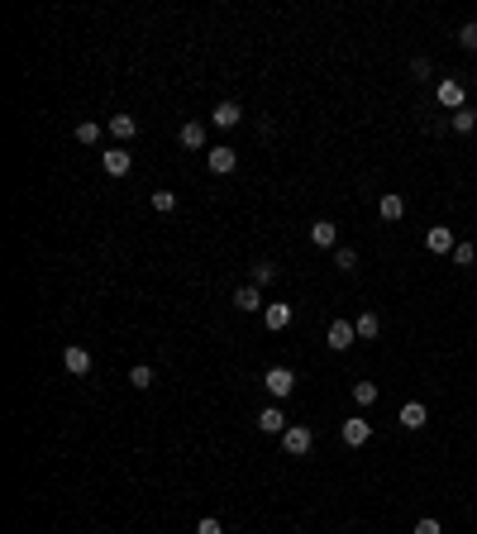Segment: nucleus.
<instances>
[{
	"label": "nucleus",
	"mask_w": 477,
	"mask_h": 534,
	"mask_svg": "<svg viewBox=\"0 0 477 534\" xmlns=\"http://www.w3.org/2000/svg\"><path fill=\"white\" fill-rule=\"evenodd\" d=\"M234 162H238V153H234V148H224V143L206 153V167H210L215 177H229V172H234Z\"/></svg>",
	"instance_id": "nucleus-8"
},
{
	"label": "nucleus",
	"mask_w": 477,
	"mask_h": 534,
	"mask_svg": "<svg viewBox=\"0 0 477 534\" xmlns=\"http://www.w3.org/2000/svg\"><path fill=\"white\" fill-rule=\"evenodd\" d=\"M377 215H382V220H387V224H397L401 215H406V201H401L397 191H387V196H382V201H377Z\"/></svg>",
	"instance_id": "nucleus-16"
},
{
	"label": "nucleus",
	"mask_w": 477,
	"mask_h": 534,
	"mask_svg": "<svg viewBox=\"0 0 477 534\" xmlns=\"http://www.w3.org/2000/svg\"><path fill=\"white\" fill-rule=\"evenodd\" d=\"M177 139H182V148H206V125H196V120H191V125H182Z\"/></svg>",
	"instance_id": "nucleus-19"
},
{
	"label": "nucleus",
	"mask_w": 477,
	"mask_h": 534,
	"mask_svg": "<svg viewBox=\"0 0 477 534\" xmlns=\"http://www.w3.org/2000/svg\"><path fill=\"white\" fill-rule=\"evenodd\" d=\"M310 444H315V434H310L305 424H291V429L282 434V449H286L291 458H305V454H310Z\"/></svg>",
	"instance_id": "nucleus-3"
},
{
	"label": "nucleus",
	"mask_w": 477,
	"mask_h": 534,
	"mask_svg": "<svg viewBox=\"0 0 477 534\" xmlns=\"http://www.w3.org/2000/svg\"><path fill=\"white\" fill-rule=\"evenodd\" d=\"M153 210L172 215V210H177V191H153Z\"/></svg>",
	"instance_id": "nucleus-24"
},
{
	"label": "nucleus",
	"mask_w": 477,
	"mask_h": 534,
	"mask_svg": "<svg viewBox=\"0 0 477 534\" xmlns=\"http://www.w3.org/2000/svg\"><path fill=\"white\" fill-rule=\"evenodd\" d=\"M458 43L477 58V24H463V29H458Z\"/></svg>",
	"instance_id": "nucleus-28"
},
{
	"label": "nucleus",
	"mask_w": 477,
	"mask_h": 534,
	"mask_svg": "<svg viewBox=\"0 0 477 534\" xmlns=\"http://www.w3.org/2000/svg\"><path fill=\"white\" fill-rule=\"evenodd\" d=\"M63 367L72 372V377H86V372H91V353H86L81 344H67L63 348Z\"/></svg>",
	"instance_id": "nucleus-7"
},
{
	"label": "nucleus",
	"mask_w": 477,
	"mask_h": 534,
	"mask_svg": "<svg viewBox=\"0 0 477 534\" xmlns=\"http://www.w3.org/2000/svg\"><path fill=\"white\" fill-rule=\"evenodd\" d=\"M367 439H372V420H363V415L344 420V444H349V449H363Z\"/></svg>",
	"instance_id": "nucleus-9"
},
{
	"label": "nucleus",
	"mask_w": 477,
	"mask_h": 534,
	"mask_svg": "<svg viewBox=\"0 0 477 534\" xmlns=\"http://www.w3.org/2000/svg\"><path fill=\"white\" fill-rule=\"evenodd\" d=\"M353 339H358V330H353L349 320H334V325H330V348H334V353L353 348Z\"/></svg>",
	"instance_id": "nucleus-12"
},
{
	"label": "nucleus",
	"mask_w": 477,
	"mask_h": 534,
	"mask_svg": "<svg viewBox=\"0 0 477 534\" xmlns=\"http://www.w3.org/2000/svg\"><path fill=\"white\" fill-rule=\"evenodd\" d=\"M353 401H358V406H377V382H353Z\"/></svg>",
	"instance_id": "nucleus-22"
},
{
	"label": "nucleus",
	"mask_w": 477,
	"mask_h": 534,
	"mask_svg": "<svg viewBox=\"0 0 477 534\" xmlns=\"http://www.w3.org/2000/svg\"><path fill=\"white\" fill-rule=\"evenodd\" d=\"M196 534H224V525H220V520H215V515H206V520H201V525H196Z\"/></svg>",
	"instance_id": "nucleus-30"
},
{
	"label": "nucleus",
	"mask_w": 477,
	"mask_h": 534,
	"mask_svg": "<svg viewBox=\"0 0 477 534\" xmlns=\"http://www.w3.org/2000/svg\"><path fill=\"white\" fill-rule=\"evenodd\" d=\"M268 282H277V267H272V263H258V267H253V286H268Z\"/></svg>",
	"instance_id": "nucleus-26"
},
{
	"label": "nucleus",
	"mask_w": 477,
	"mask_h": 534,
	"mask_svg": "<svg viewBox=\"0 0 477 534\" xmlns=\"http://www.w3.org/2000/svg\"><path fill=\"white\" fill-rule=\"evenodd\" d=\"M263 387H268L277 401H286V396L296 392V372H291V367H268V372H263Z\"/></svg>",
	"instance_id": "nucleus-1"
},
{
	"label": "nucleus",
	"mask_w": 477,
	"mask_h": 534,
	"mask_svg": "<svg viewBox=\"0 0 477 534\" xmlns=\"http://www.w3.org/2000/svg\"><path fill=\"white\" fill-rule=\"evenodd\" d=\"M411 534H444V525L425 515V520H415V530H411Z\"/></svg>",
	"instance_id": "nucleus-29"
},
{
	"label": "nucleus",
	"mask_w": 477,
	"mask_h": 534,
	"mask_svg": "<svg viewBox=\"0 0 477 534\" xmlns=\"http://www.w3.org/2000/svg\"><path fill=\"white\" fill-rule=\"evenodd\" d=\"M334 239H339L334 220H315L310 224V244H315V248H334Z\"/></svg>",
	"instance_id": "nucleus-17"
},
{
	"label": "nucleus",
	"mask_w": 477,
	"mask_h": 534,
	"mask_svg": "<svg viewBox=\"0 0 477 534\" xmlns=\"http://www.w3.org/2000/svg\"><path fill=\"white\" fill-rule=\"evenodd\" d=\"M129 387L148 392V387H153V367H148V362H134V367H129Z\"/></svg>",
	"instance_id": "nucleus-21"
},
{
	"label": "nucleus",
	"mask_w": 477,
	"mask_h": 534,
	"mask_svg": "<svg viewBox=\"0 0 477 534\" xmlns=\"http://www.w3.org/2000/svg\"><path fill=\"white\" fill-rule=\"evenodd\" d=\"M401 424H406V429H425L429 424V410L420 406V401H406V406H401V415H397Z\"/></svg>",
	"instance_id": "nucleus-15"
},
{
	"label": "nucleus",
	"mask_w": 477,
	"mask_h": 534,
	"mask_svg": "<svg viewBox=\"0 0 477 534\" xmlns=\"http://www.w3.org/2000/svg\"><path fill=\"white\" fill-rule=\"evenodd\" d=\"M258 429H263V434H286L291 424H286L282 406H263V410H258Z\"/></svg>",
	"instance_id": "nucleus-10"
},
{
	"label": "nucleus",
	"mask_w": 477,
	"mask_h": 534,
	"mask_svg": "<svg viewBox=\"0 0 477 534\" xmlns=\"http://www.w3.org/2000/svg\"><path fill=\"white\" fill-rule=\"evenodd\" d=\"M411 77H429V58H411Z\"/></svg>",
	"instance_id": "nucleus-31"
},
{
	"label": "nucleus",
	"mask_w": 477,
	"mask_h": 534,
	"mask_svg": "<svg viewBox=\"0 0 477 534\" xmlns=\"http://www.w3.org/2000/svg\"><path fill=\"white\" fill-rule=\"evenodd\" d=\"M100 167H105V177H129L134 157H129V148H105V153H100Z\"/></svg>",
	"instance_id": "nucleus-5"
},
{
	"label": "nucleus",
	"mask_w": 477,
	"mask_h": 534,
	"mask_svg": "<svg viewBox=\"0 0 477 534\" xmlns=\"http://www.w3.org/2000/svg\"><path fill=\"white\" fill-rule=\"evenodd\" d=\"M105 129H110L120 143H129L134 134H139V120H134V115H110V120H105Z\"/></svg>",
	"instance_id": "nucleus-14"
},
{
	"label": "nucleus",
	"mask_w": 477,
	"mask_h": 534,
	"mask_svg": "<svg viewBox=\"0 0 477 534\" xmlns=\"http://www.w3.org/2000/svg\"><path fill=\"white\" fill-rule=\"evenodd\" d=\"M77 143L95 148V143H100V125H95V120H81V125H77Z\"/></svg>",
	"instance_id": "nucleus-23"
},
{
	"label": "nucleus",
	"mask_w": 477,
	"mask_h": 534,
	"mask_svg": "<svg viewBox=\"0 0 477 534\" xmlns=\"http://www.w3.org/2000/svg\"><path fill=\"white\" fill-rule=\"evenodd\" d=\"M210 125H215V129H234V125H243V105H238V100H220V105L210 110Z\"/></svg>",
	"instance_id": "nucleus-4"
},
{
	"label": "nucleus",
	"mask_w": 477,
	"mask_h": 534,
	"mask_svg": "<svg viewBox=\"0 0 477 534\" xmlns=\"http://www.w3.org/2000/svg\"><path fill=\"white\" fill-rule=\"evenodd\" d=\"M454 263H458V267H473V263H477V248H473V244H458V248H454Z\"/></svg>",
	"instance_id": "nucleus-27"
},
{
	"label": "nucleus",
	"mask_w": 477,
	"mask_h": 534,
	"mask_svg": "<svg viewBox=\"0 0 477 534\" xmlns=\"http://www.w3.org/2000/svg\"><path fill=\"white\" fill-rule=\"evenodd\" d=\"M425 248H429V253H439V258H444V253H454V248H458V244H454V229L434 224V229L425 234Z\"/></svg>",
	"instance_id": "nucleus-11"
},
{
	"label": "nucleus",
	"mask_w": 477,
	"mask_h": 534,
	"mask_svg": "<svg viewBox=\"0 0 477 534\" xmlns=\"http://www.w3.org/2000/svg\"><path fill=\"white\" fill-rule=\"evenodd\" d=\"M234 310H243V315H253V310H268V300H263V286H238L234 291Z\"/></svg>",
	"instance_id": "nucleus-6"
},
{
	"label": "nucleus",
	"mask_w": 477,
	"mask_h": 534,
	"mask_svg": "<svg viewBox=\"0 0 477 534\" xmlns=\"http://www.w3.org/2000/svg\"><path fill=\"white\" fill-rule=\"evenodd\" d=\"M334 267H339V272H353V267H358V253L353 248H334Z\"/></svg>",
	"instance_id": "nucleus-25"
},
{
	"label": "nucleus",
	"mask_w": 477,
	"mask_h": 534,
	"mask_svg": "<svg viewBox=\"0 0 477 534\" xmlns=\"http://www.w3.org/2000/svg\"><path fill=\"white\" fill-rule=\"evenodd\" d=\"M434 95H439V105H444L449 115L468 105V91H463V81H454V77H444V81H439V86H434Z\"/></svg>",
	"instance_id": "nucleus-2"
},
{
	"label": "nucleus",
	"mask_w": 477,
	"mask_h": 534,
	"mask_svg": "<svg viewBox=\"0 0 477 534\" xmlns=\"http://www.w3.org/2000/svg\"><path fill=\"white\" fill-rule=\"evenodd\" d=\"M263 325H268L272 334H277V330H286V325H291V305H286V300H272L268 310H263Z\"/></svg>",
	"instance_id": "nucleus-13"
},
{
	"label": "nucleus",
	"mask_w": 477,
	"mask_h": 534,
	"mask_svg": "<svg viewBox=\"0 0 477 534\" xmlns=\"http://www.w3.org/2000/svg\"><path fill=\"white\" fill-rule=\"evenodd\" d=\"M353 330H358V339H377V334H382V320H377L372 310H363L358 320H353Z\"/></svg>",
	"instance_id": "nucleus-20"
},
{
	"label": "nucleus",
	"mask_w": 477,
	"mask_h": 534,
	"mask_svg": "<svg viewBox=\"0 0 477 534\" xmlns=\"http://www.w3.org/2000/svg\"><path fill=\"white\" fill-rule=\"evenodd\" d=\"M449 125H454V134H473V129H477V110H473V105H463V110L449 115Z\"/></svg>",
	"instance_id": "nucleus-18"
}]
</instances>
